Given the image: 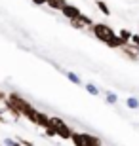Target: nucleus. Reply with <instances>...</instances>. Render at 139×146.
I'll return each instance as SVG.
<instances>
[{
  "label": "nucleus",
  "instance_id": "f8f14e48",
  "mask_svg": "<svg viewBox=\"0 0 139 146\" xmlns=\"http://www.w3.org/2000/svg\"><path fill=\"white\" fill-rule=\"evenodd\" d=\"M65 76H67V78H69V82H73L75 86H80V84H82L80 76H78V74H75V72H65Z\"/></svg>",
  "mask_w": 139,
  "mask_h": 146
},
{
  "label": "nucleus",
  "instance_id": "f3484780",
  "mask_svg": "<svg viewBox=\"0 0 139 146\" xmlns=\"http://www.w3.org/2000/svg\"><path fill=\"white\" fill-rule=\"evenodd\" d=\"M130 44H134V46H137V48H139V34H132V40H130Z\"/></svg>",
  "mask_w": 139,
  "mask_h": 146
},
{
  "label": "nucleus",
  "instance_id": "aec40b11",
  "mask_svg": "<svg viewBox=\"0 0 139 146\" xmlns=\"http://www.w3.org/2000/svg\"><path fill=\"white\" fill-rule=\"evenodd\" d=\"M48 2V0H32V4H36V6H44Z\"/></svg>",
  "mask_w": 139,
  "mask_h": 146
},
{
  "label": "nucleus",
  "instance_id": "412c9836",
  "mask_svg": "<svg viewBox=\"0 0 139 146\" xmlns=\"http://www.w3.org/2000/svg\"><path fill=\"white\" fill-rule=\"evenodd\" d=\"M4 101H6V93L0 89V103H4Z\"/></svg>",
  "mask_w": 139,
  "mask_h": 146
},
{
  "label": "nucleus",
  "instance_id": "dca6fc26",
  "mask_svg": "<svg viewBox=\"0 0 139 146\" xmlns=\"http://www.w3.org/2000/svg\"><path fill=\"white\" fill-rule=\"evenodd\" d=\"M44 133H46V137H57V133H55V129L52 125H48V127L44 129Z\"/></svg>",
  "mask_w": 139,
  "mask_h": 146
},
{
  "label": "nucleus",
  "instance_id": "39448f33",
  "mask_svg": "<svg viewBox=\"0 0 139 146\" xmlns=\"http://www.w3.org/2000/svg\"><path fill=\"white\" fill-rule=\"evenodd\" d=\"M71 27L76 29V31H84V29H90L91 25H93V21H91V17H88L86 13H80V15L76 17V19H71Z\"/></svg>",
  "mask_w": 139,
  "mask_h": 146
},
{
  "label": "nucleus",
  "instance_id": "1a4fd4ad",
  "mask_svg": "<svg viewBox=\"0 0 139 146\" xmlns=\"http://www.w3.org/2000/svg\"><path fill=\"white\" fill-rule=\"evenodd\" d=\"M36 125H38V127H42V129H46V127L50 125V116L38 110V116H36Z\"/></svg>",
  "mask_w": 139,
  "mask_h": 146
},
{
  "label": "nucleus",
  "instance_id": "ddd939ff",
  "mask_svg": "<svg viewBox=\"0 0 139 146\" xmlns=\"http://www.w3.org/2000/svg\"><path fill=\"white\" fill-rule=\"evenodd\" d=\"M126 104H128V108H132V110L139 108V101L135 97H128V99H126Z\"/></svg>",
  "mask_w": 139,
  "mask_h": 146
},
{
  "label": "nucleus",
  "instance_id": "6ab92c4d",
  "mask_svg": "<svg viewBox=\"0 0 139 146\" xmlns=\"http://www.w3.org/2000/svg\"><path fill=\"white\" fill-rule=\"evenodd\" d=\"M13 144H15L13 139H4V141H2V146H13Z\"/></svg>",
  "mask_w": 139,
  "mask_h": 146
},
{
  "label": "nucleus",
  "instance_id": "0eeeda50",
  "mask_svg": "<svg viewBox=\"0 0 139 146\" xmlns=\"http://www.w3.org/2000/svg\"><path fill=\"white\" fill-rule=\"evenodd\" d=\"M4 108L8 110V112L11 114V116H13V119H19V118H23V114L19 112V110L15 108V106H13V104H11V101L8 97H6V101H4Z\"/></svg>",
  "mask_w": 139,
  "mask_h": 146
},
{
  "label": "nucleus",
  "instance_id": "2eb2a0df",
  "mask_svg": "<svg viewBox=\"0 0 139 146\" xmlns=\"http://www.w3.org/2000/svg\"><path fill=\"white\" fill-rule=\"evenodd\" d=\"M105 97H107V103H109V104H116V103H118V97L114 95V93H111V91H109Z\"/></svg>",
  "mask_w": 139,
  "mask_h": 146
},
{
  "label": "nucleus",
  "instance_id": "9d476101",
  "mask_svg": "<svg viewBox=\"0 0 139 146\" xmlns=\"http://www.w3.org/2000/svg\"><path fill=\"white\" fill-rule=\"evenodd\" d=\"M46 4H48L50 8H52V10H57V11H61V10L65 8V6L69 4V2H67V0H48Z\"/></svg>",
  "mask_w": 139,
  "mask_h": 146
},
{
  "label": "nucleus",
  "instance_id": "9b49d317",
  "mask_svg": "<svg viewBox=\"0 0 139 146\" xmlns=\"http://www.w3.org/2000/svg\"><path fill=\"white\" fill-rule=\"evenodd\" d=\"M95 6L99 8V11H101L103 15H111V8L107 6V2H103V0H97Z\"/></svg>",
  "mask_w": 139,
  "mask_h": 146
},
{
  "label": "nucleus",
  "instance_id": "423d86ee",
  "mask_svg": "<svg viewBox=\"0 0 139 146\" xmlns=\"http://www.w3.org/2000/svg\"><path fill=\"white\" fill-rule=\"evenodd\" d=\"M61 11H63V15L67 17L69 21H71V19H76V17H78V15L82 13V11H80V8H78V6H75V4H67V6H65V8H63Z\"/></svg>",
  "mask_w": 139,
  "mask_h": 146
},
{
  "label": "nucleus",
  "instance_id": "5701e85b",
  "mask_svg": "<svg viewBox=\"0 0 139 146\" xmlns=\"http://www.w3.org/2000/svg\"><path fill=\"white\" fill-rule=\"evenodd\" d=\"M0 146H2V144H0Z\"/></svg>",
  "mask_w": 139,
  "mask_h": 146
},
{
  "label": "nucleus",
  "instance_id": "6e6552de",
  "mask_svg": "<svg viewBox=\"0 0 139 146\" xmlns=\"http://www.w3.org/2000/svg\"><path fill=\"white\" fill-rule=\"evenodd\" d=\"M118 38H120V42H122V46H128L130 44V40H132V31H130V29H120V31H118Z\"/></svg>",
  "mask_w": 139,
  "mask_h": 146
},
{
  "label": "nucleus",
  "instance_id": "a211bd4d",
  "mask_svg": "<svg viewBox=\"0 0 139 146\" xmlns=\"http://www.w3.org/2000/svg\"><path fill=\"white\" fill-rule=\"evenodd\" d=\"M17 142H19L21 146H34L31 141H27V139H17Z\"/></svg>",
  "mask_w": 139,
  "mask_h": 146
},
{
  "label": "nucleus",
  "instance_id": "7ed1b4c3",
  "mask_svg": "<svg viewBox=\"0 0 139 146\" xmlns=\"http://www.w3.org/2000/svg\"><path fill=\"white\" fill-rule=\"evenodd\" d=\"M71 142H73L75 146H103V142H101L99 137L90 135V133H78V131L73 133Z\"/></svg>",
  "mask_w": 139,
  "mask_h": 146
},
{
  "label": "nucleus",
  "instance_id": "f03ea898",
  "mask_svg": "<svg viewBox=\"0 0 139 146\" xmlns=\"http://www.w3.org/2000/svg\"><path fill=\"white\" fill-rule=\"evenodd\" d=\"M8 99H10V101H11V104H13V106H15V108L19 110V112H21L23 116H25V118H27L29 121H31V123H34V125H36V116H38V110L34 108V106H32L31 103H29L27 99H23L21 95H17L15 91H11L10 95H8Z\"/></svg>",
  "mask_w": 139,
  "mask_h": 146
},
{
  "label": "nucleus",
  "instance_id": "20e7f679",
  "mask_svg": "<svg viewBox=\"0 0 139 146\" xmlns=\"http://www.w3.org/2000/svg\"><path fill=\"white\" fill-rule=\"evenodd\" d=\"M50 125L54 127L55 133H57V137L63 139V141H71V137H73V133H75V131L69 127V123H65V119L57 118V116L50 118Z\"/></svg>",
  "mask_w": 139,
  "mask_h": 146
},
{
  "label": "nucleus",
  "instance_id": "4468645a",
  "mask_svg": "<svg viewBox=\"0 0 139 146\" xmlns=\"http://www.w3.org/2000/svg\"><path fill=\"white\" fill-rule=\"evenodd\" d=\"M86 91L90 93V95H99V89H97V86H93V84H86Z\"/></svg>",
  "mask_w": 139,
  "mask_h": 146
},
{
  "label": "nucleus",
  "instance_id": "f257e3e1",
  "mask_svg": "<svg viewBox=\"0 0 139 146\" xmlns=\"http://www.w3.org/2000/svg\"><path fill=\"white\" fill-rule=\"evenodd\" d=\"M90 29H91V33H93V36H95L97 40H101L105 46H109V48H112V49L122 48V42H120L118 34L114 33L112 27H109L107 23H93Z\"/></svg>",
  "mask_w": 139,
  "mask_h": 146
},
{
  "label": "nucleus",
  "instance_id": "4be33fe9",
  "mask_svg": "<svg viewBox=\"0 0 139 146\" xmlns=\"http://www.w3.org/2000/svg\"><path fill=\"white\" fill-rule=\"evenodd\" d=\"M6 121H8V119H4V116L0 114V123H6Z\"/></svg>",
  "mask_w": 139,
  "mask_h": 146
}]
</instances>
